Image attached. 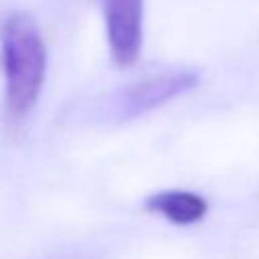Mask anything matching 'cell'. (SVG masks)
<instances>
[{
  "label": "cell",
  "instance_id": "3",
  "mask_svg": "<svg viewBox=\"0 0 259 259\" xmlns=\"http://www.w3.org/2000/svg\"><path fill=\"white\" fill-rule=\"evenodd\" d=\"M198 85V73L192 69H176L160 75H152L127 87L117 101V109L123 117H136L162 103L186 93Z\"/></svg>",
  "mask_w": 259,
  "mask_h": 259
},
{
  "label": "cell",
  "instance_id": "2",
  "mask_svg": "<svg viewBox=\"0 0 259 259\" xmlns=\"http://www.w3.org/2000/svg\"><path fill=\"white\" fill-rule=\"evenodd\" d=\"M111 59L130 67L140 59L144 45V0H99Z\"/></svg>",
  "mask_w": 259,
  "mask_h": 259
},
{
  "label": "cell",
  "instance_id": "1",
  "mask_svg": "<svg viewBox=\"0 0 259 259\" xmlns=\"http://www.w3.org/2000/svg\"><path fill=\"white\" fill-rule=\"evenodd\" d=\"M0 61L6 111L12 119H22L34 107L47 73L45 40L26 12H10L0 22Z\"/></svg>",
  "mask_w": 259,
  "mask_h": 259
},
{
  "label": "cell",
  "instance_id": "4",
  "mask_svg": "<svg viewBox=\"0 0 259 259\" xmlns=\"http://www.w3.org/2000/svg\"><path fill=\"white\" fill-rule=\"evenodd\" d=\"M144 206L150 212L160 214V217L168 219L174 225H194L208 210V202L200 194L190 192V190H162V192H156V194L148 196Z\"/></svg>",
  "mask_w": 259,
  "mask_h": 259
}]
</instances>
